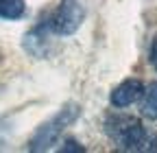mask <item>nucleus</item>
<instances>
[{
	"instance_id": "39448f33",
	"label": "nucleus",
	"mask_w": 157,
	"mask_h": 153,
	"mask_svg": "<svg viewBox=\"0 0 157 153\" xmlns=\"http://www.w3.org/2000/svg\"><path fill=\"white\" fill-rule=\"evenodd\" d=\"M142 116L148 118V120H157V81H153L151 85L144 88V94H142Z\"/></svg>"
},
{
	"instance_id": "423d86ee",
	"label": "nucleus",
	"mask_w": 157,
	"mask_h": 153,
	"mask_svg": "<svg viewBox=\"0 0 157 153\" xmlns=\"http://www.w3.org/2000/svg\"><path fill=\"white\" fill-rule=\"evenodd\" d=\"M26 11L24 0H0V18L2 20H20Z\"/></svg>"
},
{
	"instance_id": "6e6552de",
	"label": "nucleus",
	"mask_w": 157,
	"mask_h": 153,
	"mask_svg": "<svg viewBox=\"0 0 157 153\" xmlns=\"http://www.w3.org/2000/svg\"><path fill=\"white\" fill-rule=\"evenodd\" d=\"M148 59H151L153 68L157 70V37L153 40V44H151V50H148Z\"/></svg>"
},
{
	"instance_id": "f257e3e1",
	"label": "nucleus",
	"mask_w": 157,
	"mask_h": 153,
	"mask_svg": "<svg viewBox=\"0 0 157 153\" xmlns=\"http://www.w3.org/2000/svg\"><path fill=\"white\" fill-rule=\"evenodd\" d=\"M105 131L120 151H157V138L148 133L137 118L127 114L107 116Z\"/></svg>"
},
{
	"instance_id": "7ed1b4c3",
	"label": "nucleus",
	"mask_w": 157,
	"mask_h": 153,
	"mask_svg": "<svg viewBox=\"0 0 157 153\" xmlns=\"http://www.w3.org/2000/svg\"><path fill=\"white\" fill-rule=\"evenodd\" d=\"M83 18H85V11L78 0H61V5L52 13L48 26L57 35H72L83 24Z\"/></svg>"
},
{
	"instance_id": "20e7f679",
	"label": "nucleus",
	"mask_w": 157,
	"mask_h": 153,
	"mask_svg": "<svg viewBox=\"0 0 157 153\" xmlns=\"http://www.w3.org/2000/svg\"><path fill=\"white\" fill-rule=\"evenodd\" d=\"M142 94H144V83H142L140 79H127V81H122L120 85L113 88L109 101H111L113 107L124 109V107L133 105L135 101H140Z\"/></svg>"
},
{
	"instance_id": "0eeeda50",
	"label": "nucleus",
	"mask_w": 157,
	"mask_h": 153,
	"mask_svg": "<svg viewBox=\"0 0 157 153\" xmlns=\"http://www.w3.org/2000/svg\"><path fill=\"white\" fill-rule=\"evenodd\" d=\"M59 151H63V153H66V151H76V153H81V151H85V147H81L76 140H72V138H70V140H66V142H63V147L59 149Z\"/></svg>"
},
{
	"instance_id": "f03ea898",
	"label": "nucleus",
	"mask_w": 157,
	"mask_h": 153,
	"mask_svg": "<svg viewBox=\"0 0 157 153\" xmlns=\"http://www.w3.org/2000/svg\"><path fill=\"white\" fill-rule=\"evenodd\" d=\"M78 114H81L78 105H74V103L66 105L57 116H52L48 123H44L35 131V136L29 140V151H48L52 144H57L59 136L66 131V127L78 118Z\"/></svg>"
}]
</instances>
